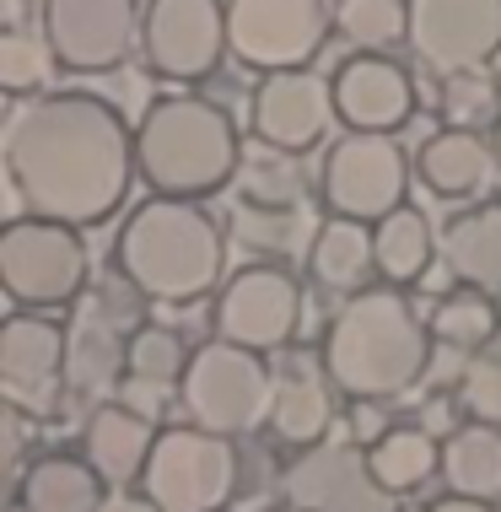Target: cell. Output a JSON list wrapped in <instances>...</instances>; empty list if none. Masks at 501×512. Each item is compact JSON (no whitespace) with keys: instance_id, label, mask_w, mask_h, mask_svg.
<instances>
[{"instance_id":"obj_1","label":"cell","mask_w":501,"mask_h":512,"mask_svg":"<svg viewBox=\"0 0 501 512\" xmlns=\"http://www.w3.org/2000/svg\"><path fill=\"white\" fill-rule=\"evenodd\" d=\"M0 157L17 200L60 227H92L114 216L135 168V135L103 98L54 92L17 103L0 130Z\"/></svg>"},{"instance_id":"obj_2","label":"cell","mask_w":501,"mask_h":512,"mask_svg":"<svg viewBox=\"0 0 501 512\" xmlns=\"http://www.w3.org/2000/svg\"><path fill=\"white\" fill-rule=\"evenodd\" d=\"M426 356H431L426 324L415 318V308L394 292V286L356 292L340 313H334V324L324 335L329 383L340 394L361 399V405L405 394L426 372Z\"/></svg>"},{"instance_id":"obj_3","label":"cell","mask_w":501,"mask_h":512,"mask_svg":"<svg viewBox=\"0 0 501 512\" xmlns=\"http://www.w3.org/2000/svg\"><path fill=\"white\" fill-rule=\"evenodd\" d=\"M114 265L151 302H194L216 286L227 265V243L194 200H146L124 221Z\"/></svg>"},{"instance_id":"obj_4","label":"cell","mask_w":501,"mask_h":512,"mask_svg":"<svg viewBox=\"0 0 501 512\" xmlns=\"http://www.w3.org/2000/svg\"><path fill=\"white\" fill-rule=\"evenodd\" d=\"M135 168L157 200H194L238 173V130L205 98H157L135 130Z\"/></svg>"},{"instance_id":"obj_5","label":"cell","mask_w":501,"mask_h":512,"mask_svg":"<svg viewBox=\"0 0 501 512\" xmlns=\"http://www.w3.org/2000/svg\"><path fill=\"white\" fill-rule=\"evenodd\" d=\"M178 394H184V410L194 415L200 432H216L227 442L254 432L275 405L264 362L254 351L227 345V340H211L189 356V372H184V383H178Z\"/></svg>"},{"instance_id":"obj_6","label":"cell","mask_w":501,"mask_h":512,"mask_svg":"<svg viewBox=\"0 0 501 512\" xmlns=\"http://www.w3.org/2000/svg\"><path fill=\"white\" fill-rule=\"evenodd\" d=\"M141 496H151L157 512H221L238 496V453L216 432L167 426L151 448Z\"/></svg>"},{"instance_id":"obj_7","label":"cell","mask_w":501,"mask_h":512,"mask_svg":"<svg viewBox=\"0 0 501 512\" xmlns=\"http://www.w3.org/2000/svg\"><path fill=\"white\" fill-rule=\"evenodd\" d=\"M0 281L27 308H60L87 286V243L76 227L44 216H17L0 232Z\"/></svg>"},{"instance_id":"obj_8","label":"cell","mask_w":501,"mask_h":512,"mask_svg":"<svg viewBox=\"0 0 501 512\" xmlns=\"http://www.w3.org/2000/svg\"><path fill=\"white\" fill-rule=\"evenodd\" d=\"M324 33H329L324 0H227L232 54L264 76L308 71V60L324 49Z\"/></svg>"},{"instance_id":"obj_9","label":"cell","mask_w":501,"mask_h":512,"mask_svg":"<svg viewBox=\"0 0 501 512\" xmlns=\"http://www.w3.org/2000/svg\"><path fill=\"white\" fill-rule=\"evenodd\" d=\"M405 151L394 146V135H356L345 130L324 157V200L334 216L345 221H388L405 205Z\"/></svg>"},{"instance_id":"obj_10","label":"cell","mask_w":501,"mask_h":512,"mask_svg":"<svg viewBox=\"0 0 501 512\" xmlns=\"http://www.w3.org/2000/svg\"><path fill=\"white\" fill-rule=\"evenodd\" d=\"M141 0H44V38L60 71L103 76L141 44Z\"/></svg>"},{"instance_id":"obj_11","label":"cell","mask_w":501,"mask_h":512,"mask_svg":"<svg viewBox=\"0 0 501 512\" xmlns=\"http://www.w3.org/2000/svg\"><path fill=\"white\" fill-rule=\"evenodd\" d=\"M410 49L442 76H475L501 60V0H405Z\"/></svg>"},{"instance_id":"obj_12","label":"cell","mask_w":501,"mask_h":512,"mask_svg":"<svg viewBox=\"0 0 501 512\" xmlns=\"http://www.w3.org/2000/svg\"><path fill=\"white\" fill-rule=\"evenodd\" d=\"M146 65L173 81H200L221 65L232 49L227 38V6L221 0H151L141 27Z\"/></svg>"},{"instance_id":"obj_13","label":"cell","mask_w":501,"mask_h":512,"mask_svg":"<svg viewBox=\"0 0 501 512\" xmlns=\"http://www.w3.org/2000/svg\"><path fill=\"white\" fill-rule=\"evenodd\" d=\"M65 383V329L38 313H17L0 329V394L17 415H54Z\"/></svg>"},{"instance_id":"obj_14","label":"cell","mask_w":501,"mask_h":512,"mask_svg":"<svg viewBox=\"0 0 501 512\" xmlns=\"http://www.w3.org/2000/svg\"><path fill=\"white\" fill-rule=\"evenodd\" d=\"M297 318H302V286L291 281L286 270L254 265L243 275H232L221 286L216 302V329L227 345H243V351H275L297 335Z\"/></svg>"},{"instance_id":"obj_15","label":"cell","mask_w":501,"mask_h":512,"mask_svg":"<svg viewBox=\"0 0 501 512\" xmlns=\"http://www.w3.org/2000/svg\"><path fill=\"white\" fill-rule=\"evenodd\" d=\"M286 507L302 512H394V496L378 486L367 453L351 442L308 448L286 469Z\"/></svg>"},{"instance_id":"obj_16","label":"cell","mask_w":501,"mask_h":512,"mask_svg":"<svg viewBox=\"0 0 501 512\" xmlns=\"http://www.w3.org/2000/svg\"><path fill=\"white\" fill-rule=\"evenodd\" d=\"M254 135L275 151H308L313 141H324L329 119H334V81L318 71H281L264 76L254 87Z\"/></svg>"},{"instance_id":"obj_17","label":"cell","mask_w":501,"mask_h":512,"mask_svg":"<svg viewBox=\"0 0 501 512\" xmlns=\"http://www.w3.org/2000/svg\"><path fill=\"white\" fill-rule=\"evenodd\" d=\"M334 114L356 135H394L415 114V81L388 54H356L334 76Z\"/></svg>"},{"instance_id":"obj_18","label":"cell","mask_w":501,"mask_h":512,"mask_svg":"<svg viewBox=\"0 0 501 512\" xmlns=\"http://www.w3.org/2000/svg\"><path fill=\"white\" fill-rule=\"evenodd\" d=\"M157 426L130 405H97L87 415V464L97 469L103 486L130 491L135 480H146L151 448H157Z\"/></svg>"},{"instance_id":"obj_19","label":"cell","mask_w":501,"mask_h":512,"mask_svg":"<svg viewBox=\"0 0 501 512\" xmlns=\"http://www.w3.org/2000/svg\"><path fill=\"white\" fill-rule=\"evenodd\" d=\"M130 340L124 329L87 297V308L65 329V383L76 394H108L130 372Z\"/></svg>"},{"instance_id":"obj_20","label":"cell","mask_w":501,"mask_h":512,"mask_svg":"<svg viewBox=\"0 0 501 512\" xmlns=\"http://www.w3.org/2000/svg\"><path fill=\"white\" fill-rule=\"evenodd\" d=\"M415 173L431 195L442 200H464V195H485L496 173V146H485L475 130H437L426 135L421 151H415Z\"/></svg>"},{"instance_id":"obj_21","label":"cell","mask_w":501,"mask_h":512,"mask_svg":"<svg viewBox=\"0 0 501 512\" xmlns=\"http://www.w3.org/2000/svg\"><path fill=\"white\" fill-rule=\"evenodd\" d=\"M442 259L464 281V292L501 297V205L485 200L475 211L453 216L442 232Z\"/></svg>"},{"instance_id":"obj_22","label":"cell","mask_w":501,"mask_h":512,"mask_svg":"<svg viewBox=\"0 0 501 512\" xmlns=\"http://www.w3.org/2000/svg\"><path fill=\"white\" fill-rule=\"evenodd\" d=\"M103 502H108V491L97 480V469L87 459H65V453L27 464V475L17 486L22 512H103Z\"/></svg>"},{"instance_id":"obj_23","label":"cell","mask_w":501,"mask_h":512,"mask_svg":"<svg viewBox=\"0 0 501 512\" xmlns=\"http://www.w3.org/2000/svg\"><path fill=\"white\" fill-rule=\"evenodd\" d=\"M442 480L453 486V496L491 507L501 496V426H480V421L458 426L442 442Z\"/></svg>"},{"instance_id":"obj_24","label":"cell","mask_w":501,"mask_h":512,"mask_svg":"<svg viewBox=\"0 0 501 512\" xmlns=\"http://www.w3.org/2000/svg\"><path fill=\"white\" fill-rule=\"evenodd\" d=\"M378 270V238L367 232V221L329 216L313 238V281L334 286V292H361V281Z\"/></svg>"},{"instance_id":"obj_25","label":"cell","mask_w":501,"mask_h":512,"mask_svg":"<svg viewBox=\"0 0 501 512\" xmlns=\"http://www.w3.org/2000/svg\"><path fill=\"white\" fill-rule=\"evenodd\" d=\"M367 464L378 475V486L388 496L415 491L431 480V469H442V442L421 432V426H388V432L367 448Z\"/></svg>"},{"instance_id":"obj_26","label":"cell","mask_w":501,"mask_h":512,"mask_svg":"<svg viewBox=\"0 0 501 512\" xmlns=\"http://www.w3.org/2000/svg\"><path fill=\"white\" fill-rule=\"evenodd\" d=\"M334 421V405H329V389L313 378V372H291V378L275 389V405H270V432L291 442V448H324V432Z\"/></svg>"},{"instance_id":"obj_27","label":"cell","mask_w":501,"mask_h":512,"mask_svg":"<svg viewBox=\"0 0 501 512\" xmlns=\"http://www.w3.org/2000/svg\"><path fill=\"white\" fill-rule=\"evenodd\" d=\"M372 238H378V275L383 281H415L431 265V227L410 205H399L388 221H378Z\"/></svg>"},{"instance_id":"obj_28","label":"cell","mask_w":501,"mask_h":512,"mask_svg":"<svg viewBox=\"0 0 501 512\" xmlns=\"http://www.w3.org/2000/svg\"><path fill=\"white\" fill-rule=\"evenodd\" d=\"M334 27L361 49V54H378L394 38H410V6L405 0H340L334 6Z\"/></svg>"},{"instance_id":"obj_29","label":"cell","mask_w":501,"mask_h":512,"mask_svg":"<svg viewBox=\"0 0 501 512\" xmlns=\"http://www.w3.org/2000/svg\"><path fill=\"white\" fill-rule=\"evenodd\" d=\"M431 335L442 345H453V351H475L496 335V302L480 297V292H453L437 302V313H431Z\"/></svg>"},{"instance_id":"obj_30","label":"cell","mask_w":501,"mask_h":512,"mask_svg":"<svg viewBox=\"0 0 501 512\" xmlns=\"http://www.w3.org/2000/svg\"><path fill=\"white\" fill-rule=\"evenodd\" d=\"M54 49L44 33H27V27H11V33H0V87L11 92V98H22V92L44 87V76L54 71Z\"/></svg>"},{"instance_id":"obj_31","label":"cell","mask_w":501,"mask_h":512,"mask_svg":"<svg viewBox=\"0 0 501 512\" xmlns=\"http://www.w3.org/2000/svg\"><path fill=\"white\" fill-rule=\"evenodd\" d=\"M184 372H189V356H184V345H178L173 329L146 324L141 335L130 340V383L173 389V383H184Z\"/></svg>"},{"instance_id":"obj_32","label":"cell","mask_w":501,"mask_h":512,"mask_svg":"<svg viewBox=\"0 0 501 512\" xmlns=\"http://www.w3.org/2000/svg\"><path fill=\"white\" fill-rule=\"evenodd\" d=\"M458 399L464 410L475 415L480 426H501V362H469L464 367V383H458Z\"/></svg>"},{"instance_id":"obj_33","label":"cell","mask_w":501,"mask_h":512,"mask_svg":"<svg viewBox=\"0 0 501 512\" xmlns=\"http://www.w3.org/2000/svg\"><path fill=\"white\" fill-rule=\"evenodd\" d=\"M238 232H243V243H254V248H286L291 232H297V211H270V205H259V216H254V205H243Z\"/></svg>"},{"instance_id":"obj_34","label":"cell","mask_w":501,"mask_h":512,"mask_svg":"<svg viewBox=\"0 0 501 512\" xmlns=\"http://www.w3.org/2000/svg\"><path fill=\"white\" fill-rule=\"evenodd\" d=\"M485 103H491V92H485V87H469V76H453V87H448V114H453V119L480 114Z\"/></svg>"},{"instance_id":"obj_35","label":"cell","mask_w":501,"mask_h":512,"mask_svg":"<svg viewBox=\"0 0 501 512\" xmlns=\"http://www.w3.org/2000/svg\"><path fill=\"white\" fill-rule=\"evenodd\" d=\"M103 512H157V502H151V496H135V491H108Z\"/></svg>"},{"instance_id":"obj_36","label":"cell","mask_w":501,"mask_h":512,"mask_svg":"<svg viewBox=\"0 0 501 512\" xmlns=\"http://www.w3.org/2000/svg\"><path fill=\"white\" fill-rule=\"evenodd\" d=\"M426 512H496V507H485V502H469V496H442V502H431Z\"/></svg>"},{"instance_id":"obj_37","label":"cell","mask_w":501,"mask_h":512,"mask_svg":"<svg viewBox=\"0 0 501 512\" xmlns=\"http://www.w3.org/2000/svg\"><path fill=\"white\" fill-rule=\"evenodd\" d=\"M491 146H496V162H501V114H496V135H491Z\"/></svg>"},{"instance_id":"obj_38","label":"cell","mask_w":501,"mask_h":512,"mask_svg":"<svg viewBox=\"0 0 501 512\" xmlns=\"http://www.w3.org/2000/svg\"><path fill=\"white\" fill-rule=\"evenodd\" d=\"M496 87H501V60H496Z\"/></svg>"},{"instance_id":"obj_39","label":"cell","mask_w":501,"mask_h":512,"mask_svg":"<svg viewBox=\"0 0 501 512\" xmlns=\"http://www.w3.org/2000/svg\"><path fill=\"white\" fill-rule=\"evenodd\" d=\"M281 512H302V507H281Z\"/></svg>"},{"instance_id":"obj_40","label":"cell","mask_w":501,"mask_h":512,"mask_svg":"<svg viewBox=\"0 0 501 512\" xmlns=\"http://www.w3.org/2000/svg\"><path fill=\"white\" fill-rule=\"evenodd\" d=\"M17 512H22V507H17Z\"/></svg>"}]
</instances>
